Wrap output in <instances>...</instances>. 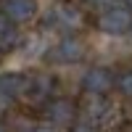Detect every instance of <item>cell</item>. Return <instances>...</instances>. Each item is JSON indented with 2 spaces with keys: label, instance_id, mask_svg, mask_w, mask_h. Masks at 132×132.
I'll return each mask as SVG.
<instances>
[{
  "label": "cell",
  "instance_id": "6da1fadb",
  "mask_svg": "<svg viewBox=\"0 0 132 132\" xmlns=\"http://www.w3.org/2000/svg\"><path fill=\"white\" fill-rule=\"evenodd\" d=\"M56 98V77L50 71H32L24 74V87H21L19 101L32 108H45Z\"/></svg>",
  "mask_w": 132,
  "mask_h": 132
},
{
  "label": "cell",
  "instance_id": "7a4b0ae2",
  "mask_svg": "<svg viewBox=\"0 0 132 132\" xmlns=\"http://www.w3.org/2000/svg\"><path fill=\"white\" fill-rule=\"evenodd\" d=\"M87 19L82 13V8L71 3V0H61L48 11V27L61 29L63 35H79V29H85Z\"/></svg>",
  "mask_w": 132,
  "mask_h": 132
},
{
  "label": "cell",
  "instance_id": "3957f363",
  "mask_svg": "<svg viewBox=\"0 0 132 132\" xmlns=\"http://www.w3.org/2000/svg\"><path fill=\"white\" fill-rule=\"evenodd\" d=\"M114 87H116V77L108 66H90L82 74V93L87 98H108Z\"/></svg>",
  "mask_w": 132,
  "mask_h": 132
},
{
  "label": "cell",
  "instance_id": "277c9868",
  "mask_svg": "<svg viewBox=\"0 0 132 132\" xmlns=\"http://www.w3.org/2000/svg\"><path fill=\"white\" fill-rule=\"evenodd\" d=\"M95 27L103 32V35H129L132 29V11L124 5H108L101 11V16L95 19Z\"/></svg>",
  "mask_w": 132,
  "mask_h": 132
},
{
  "label": "cell",
  "instance_id": "5b68a950",
  "mask_svg": "<svg viewBox=\"0 0 132 132\" xmlns=\"http://www.w3.org/2000/svg\"><path fill=\"white\" fill-rule=\"evenodd\" d=\"M85 53H87V45L79 35H63L48 50V58L56 63H79L85 58Z\"/></svg>",
  "mask_w": 132,
  "mask_h": 132
},
{
  "label": "cell",
  "instance_id": "8992f818",
  "mask_svg": "<svg viewBox=\"0 0 132 132\" xmlns=\"http://www.w3.org/2000/svg\"><path fill=\"white\" fill-rule=\"evenodd\" d=\"M45 119L50 122V127H74L79 122V106L71 98H53V101L42 108Z\"/></svg>",
  "mask_w": 132,
  "mask_h": 132
},
{
  "label": "cell",
  "instance_id": "52a82bcc",
  "mask_svg": "<svg viewBox=\"0 0 132 132\" xmlns=\"http://www.w3.org/2000/svg\"><path fill=\"white\" fill-rule=\"evenodd\" d=\"M0 13L16 27L32 24L37 19V0H3L0 3Z\"/></svg>",
  "mask_w": 132,
  "mask_h": 132
},
{
  "label": "cell",
  "instance_id": "ba28073f",
  "mask_svg": "<svg viewBox=\"0 0 132 132\" xmlns=\"http://www.w3.org/2000/svg\"><path fill=\"white\" fill-rule=\"evenodd\" d=\"M21 87H24V74L21 71H3L0 74V101L11 106L13 101H19Z\"/></svg>",
  "mask_w": 132,
  "mask_h": 132
},
{
  "label": "cell",
  "instance_id": "9c48e42d",
  "mask_svg": "<svg viewBox=\"0 0 132 132\" xmlns=\"http://www.w3.org/2000/svg\"><path fill=\"white\" fill-rule=\"evenodd\" d=\"M21 45V32L16 24H11V21L0 13V53H11Z\"/></svg>",
  "mask_w": 132,
  "mask_h": 132
},
{
  "label": "cell",
  "instance_id": "30bf717a",
  "mask_svg": "<svg viewBox=\"0 0 132 132\" xmlns=\"http://www.w3.org/2000/svg\"><path fill=\"white\" fill-rule=\"evenodd\" d=\"M116 87H119L124 95H129V98H132V66H129V69H124L122 74L116 77Z\"/></svg>",
  "mask_w": 132,
  "mask_h": 132
},
{
  "label": "cell",
  "instance_id": "8fae6325",
  "mask_svg": "<svg viewBox=\"0 0 132 132\" xmlns=\"http://www.w3.org/2000/svg\"><path fill=\"white\" fill-rule=\"evenodd\" d=\"M71 132H101L95 124H90V122H77L74 127H71Z\"/></svg>",
  "mask_w": 132,
  "mask_h": 132
},
{
  "label": "cell",
  "instance_id": "7c38bea8",
  "mask_svg": "<svg viewBox=\"0 0 132 132\" xmlns=\"http://www.w3.org/2000/svg\"><path fill=\"white\" fill-rule=\"evenodd\" d=\"M82 3H85L87 8H108V5H111V0H82Z\"/></svg>",
  "mask_w": 132,
  "mask_h": 132
},
{
  "label": "cell",
  "instance_id": "4fadbf2b",
  "mask_svg": "<svg viewBox=\"0 0 132 132\" xmlns=\"http://www.w3.org/2000/svg\"><path fill=\"white\" fill-rule=\"evenodd\" d=\"M29 132H56V127H50V124H40V127L29 129Z\"/></svg>",
  "mask_w": 132,
  "mask_h": 132
},
{
  "label": "cell",
  "instance_id": "5bb4252c",
  "mask_svg": "<svg viewBox=\"0 0 132 132\" xmlns=\"http://www.w3.org/2000/svg\"><path fill=\"white\" fill-rule=\"evenodd\" d=\"M122 5H124V8H129V11H132V0H122Z\"/></svg>",
  "mask_w": 132,
  "mask_h": 132
},
{
  "label": "cell",
  "instance_id": "9a60e30c",
  "mask_svg": "<svg viewBox=\"0 0 132 132\" xmlns=\"http://www.w3.org/2000/svg\"><path fill=\"white\" fill-rule=\"evenodd\" d=\"M0 132H8V127H5V124H3V122H0Z\"/></svg>",
  "mask_w": 132,
  "mask_h": 132
},
{
  "label": "cell",
  "instance_id": "2e32d148",
  "mask_svg": "<svg viewBox=\"0 0 132 132\" xmlns=\"http://www.w3.org/2000/svg\"><path fill=\"white\" fill-rule=\"evenodd\" d=\"M129 40H132V29H129Z\"/></svg>",
  "mask_w": 132,
  "mask_h": 132
},
{
  "label": "cell",
  "instance_id": "e0dca14e",
  "mask_svg": "<svg viewBox=\"0 0 132 132\" xmlns=\"http://www.w3.org/2000/svg\"><path fill=\"white\" fill-rule=\"evenodd\" d=\"M0 3H3V0H0Z\"/></svg>",
  "mask_w": 132,
  "mask_h": 132
}]
</instances>
